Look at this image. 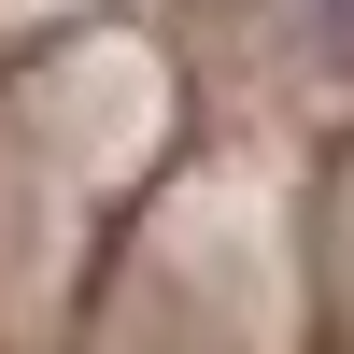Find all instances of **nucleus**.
Masks as SVG:
<instances>
[{
  "label": "nucleus",
  "instance_id": "nucleus-1",
  "mask_svg": "<svg viewBox=\"0 0 354 354\" xmlns=\"http://www.w3.org/2000/svg\"><path fill=\"white\" fill-rule=\"evenodd\" d=\"M298 43H312V57H340V71H354V0H298Z\"/></svg>",
  "mask_w": 354,
  "mask_h": 354
}]
</instances>
